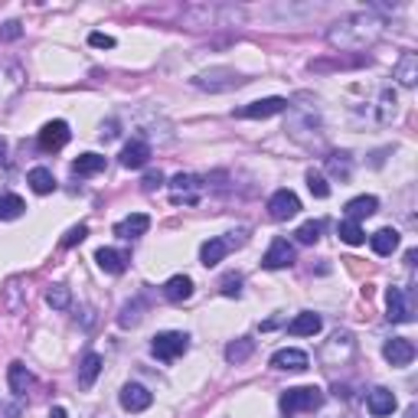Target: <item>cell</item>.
<instances>
[{"label": "cell", "mask_w": 418, "mask_h": 418, "mask_svg": "<svg viewBox=\"0 0 418 418\" xmlns=\"http://www.w3.org/2000/svg\"><path fill=\"white\" fill-rule=\"evenodd\" d=\"M49 418H69V412L63 405H56V409H49Z\"/></svg>", "instance_id": "cell-43"}, {"label": "cell", "mask_w": 418, "mask_h": 418, "mask_svg": "<svg viewBox=\"0 0 418 418\" xmlns=\"http://www.w3.org/2000/svg\"><path fill=\"white\" fill-rule=\"evenodd\" d=\"M164 294H167V301H173V304H183V301L193 298V282H190L186 274H173V278L164 284Z\"/></svg>", "instance_id": "cell-20"}, {"label": "cell", "mask_w": 418, "mask_h": 418, "mask_svg": "<svg viewBox=\"0 0 418 418\" xmlns=\"http://www.w3.org/2000/svg\"><path fill=\"white\" fill-rule=\"evenodd\" d=\"M95 262H98V268H102V272H108V274H121L124 268H128V255H124V252H118V249H112V245L98 249L95 252Z\"/></svg>", "instance_id": "cell-17"}, {"label": "cell", "mask_w": 418, "mask_h": 418, "mask_svg": "<svg viewBox=\"0 0 418 418\" xmlns=\"http://www.w3.org/2000/svg\"><path fill=\"white\" fill-rule=\"evenodd\" d=\"M161 183H164L161 170H157V173H147V177H144V190H147V193H154V190H157Z\"/></svg>", "instance_id": "cell-41"}, {"label": "cell", "mask_w": 418, "mask_h": 418, "mask_svg": "<svg viewBox=\"0 0 418 418\" xmlns=\"http://www.w3.org/2000/svg\"><path fill=\"white\" fill-rule=\"evenodd\" d=\"M4 157H7V141L0 137V161H4Z\"/></svg>", "instance_id": "cell-44"}, {"label": "cell", "mask_w": 418, "mask_h": 418, "mask_svg": "<svg viewBox=\"0 0 418 418\" xmlns=\"http://www.w3.org/2000/svg\"><path fill=\"white\" fill-rule=\"evenodd\" d=\"M26 183L33 186V193H40V196H46V193L56 190V177H53V170H46V167H33L30 177H26Z\"/></svg>", "instance_id": "cell-24"}, {"label": "cell", "mask_w": 418, "mask_h": 418, "mask_svg": "<svg viewBox=\"0 0 418 418\" xmlns=\"http://www.w3.org/2000/svg\"><path fill=\"white\" fill-rule=\"evenodd\" d=\"M141 304H124V311H121V317H118V323L121 327H134L137 321H141Z\"/></svg>", "instance_id": "cell-37"}, {"label": "cell", "mask_w": 418, "mask_h": 418, "mask_svg": "<svg viewBox=\"0 0 418 418\" xmlns=\"http://www.w3.org/2000/svg\"><path fill=\"white\" fill-rule=\"evenodd\" d=\"M23 209H26V203L20 200V196H4V200H0V219H20L23 216Z\"/></svg>", "instance_id": "cell-32"}, {"label": "cell", "mask_w": 418, "mask_h": 418, "mask_svg": "<svg viewBox=\"0 0 418 418\" xmlns=\"http://www.w3.org/2000/svg\"><path fill=\"white\" fill-rule=\"evenodd\" d=\"M151 402H154L151 389H144L141 382H128V386L121 389V409L124 412H144V409H151Z\"/></svg>", "instance_id": "cell-12"}, {"label": "cell", "mask_w": 418, "mask_h": 418, "mask_svg": "<svg viewBox=\"0 0 418 418\" xmlns=\"http://www.w3.org/2000/svg\"><path fill=\"white\" fill-rule=\"evenodd\" d=\"M317 330H321V317H317V314H311V311L298 314V317L288 323V333H294V337H314Z\"/></svg>", "instance_id": "cell-25"}, {"label": "cell", "mask_w": 418, "mask_h": 418, "mask_svg": "<svg viewBox=\"0 0 418 418\" xmlns=\"http://www.w3.org/2000/svg\"><path fill=\"white\" fill-rule=\"evenodd\" d=\"M288 112V98H258V102H249L242 104V108H235V118H272V114H282Z\"/></svg>", "instance_id": "cell-8"}, {"label": "cell", "mask_w": 418, "mask_h": 418, "mask_svg": "<svg viewBox=\"0 0 418 418\" xmlns=\"http://www.w3.org/2000/svg\"><path fill=\"white\" fill-rule=\"evenodd\" d=\"M245 75H239L235 69H209V73L196 75L193 85L203 92H229V89H239V85H245Z\"/></svg>", "instance_id": "cell-4"}, {"label": "cell", "mask_w": 418, "mask_h": 418, "mask_svg": "<svg viewBox=\"0 0 418 418\" xmlns=\"http://www.w3.org/2000/svg\"><path fill=\"white\" fill-rule=\"evenodd\" d=\"M321 229H323V223H314L311 219V223H304L294 235H298V242H304V245H314V242L321 239Z\"/></svg>", "instance_id": "cell-34"}, {"label": "cell", "mask_w": 418, "mask_h": 418, "mask_svg": "<svg viewBox=\"0 0 418 418\" xmlns=\"http://www.w3.org/2000/svg\"><path fill=\"white\" fill-rule=\"evenodd\" d=\"M395 79H399V85H405V89H412L418 82V56L415 53H402V59L395 63Z\"/></svg>", "instance_id": "cell-21"}, {"label": "cell", "mask_w": 418, "mask_h": 418, "mask_svg": "<svg viewBox=\"0 0 418 418\" xmlns=\"http://www.w3.org/2000/svg\"><path fill=\"white\" fill-rule=\"evenodd\" d=\"M376 209H379V200H376V196H356V200L346 203V219H350V223H360V219L373 216Z\"/></svg>", "instance_id": "cell-22"}, {"label": "cell", "mask_w": 418, "mask_h": 418, "mask_svg": "<svg viewBox=\"0 0 418 418\" xmlns=\"http://www.w3.org/2000/svg\"><path fill=\"white\" fill-rule=\"evenodd\" d=\"M20 412H23V409H20V405H4V409H0V418H20Z\"/></svg>", "instance_id": "cell-42"}, {"label": "cell", "mask_w": 418, "mask_h": 418, "mask_svg": "<svg viewBox=\"0 0 418 418\" xmlns=\"http://www.w3.org/2000/svg\"><path fill=\"white\" fill-rule=\"evenodd\" d=\"M370 245L376 255H392V252L399 249V232H395V229H379V232L370 235Z\"/></svg>", "instance_id": "cell-23"}, {"label": "cell", "mask_w": 418, "mask_h": 418, "mask_svg": "<svg viewBox=\"0 0 418 418\" xmlns=\"http://www.w3.org/2000/svg\"><path fill=\"white\" fill-rule=\"evenodd\" d=\"M46 304L56 307V311H65V307L73 304V294H69V288H65V284H53V288L46 291Z\"/></svg>", "instance_id": "cell-31"}, {"label": "cell", "mask_w": 418, "mask_h": 418, "mask_svg": "<svg viewBox=\"0 0 418 418\" xmlns=\"http://www.w3.org/2000/svg\"><path fill=\"white\" fill-rule=\"evenodd\" d=\"M395 104H399V102H395V92L386 89V92H382V102H379V121H389V118H392V114H395Z\"/></svg>", "instance_id": "cell-35"}, {"label": "cell", "mask_w": 418, "mask_h": 418, "mask_svg": "<svg viewBox=\"0 0 418 418\" xmlns=\"http://www.w3.org/2000/svg\"><path fill=\"white\" fill-rule=\"evenodd\" d=\"M382 26L386 20H379L376 14H350L327 30V43L340 53H360L382 36Z\"/></svg>", "instance_id": "cell-1"}, {"label": "cell", "mask_w": 418, "mask_h": 418, "mask_svg": "<svg viewBox=\"0 0 418 418\" xmlns=\"http://www.w3.org/2000/svg\"><path fill=\"white\" fill-rule=\"evenodd\" d=\"M386 307H389V321L395 323H409L412 321V301L402 288H389L386 294Z\"/></svg>", "instance_id": "cell-14"}, {"label": "cell", "mask_w": 418, "mask_h": 418, "mask_svg": "<svg viewBox=\"0 0 418 418\" xmlns=\"http://www.w3.org/2000/svg\"><path fill=\"white\" fill-rule=\"evenodd\" d=\"M85 235H89V225H73V229L65 232V239H63V249H73L75 242H82Z\"/></svg>", "instance_id": "cell-38"}, {"label": "cell", "mask_w": 418, "mask_h": 418, "mask_svg": "<svg viewBox=\"0 0 418 418\" xmlns=\"http://www.w3.org/2000/svg\"><path fill=\"white\" fill-rule=\"evenodd\" d=\"M337 235L346 242V245H363L366 242V232H363L360 223H350V219H343V223L337 225Z\"/></svg>", "instance_id": "cell-30"}, {"label": "cell", "mask_w": 418, "mask_h": 418, "mask_svg": "<svg viewBox=\"0 0 418 418\" xmlns=\"http://www.w3.org/2000/svg\"><path fill=\"white\" fill-rule=\"evenodd\" d=\"M268 213H272V219H291V216H298L301 213V200L291 190H278V193L268 200Z\"/></svg>", "instance_id": "cell-11"}, {"label": "cell", "mask_w": 418, "mask_h": 418, "mask_svg": "<svg viewBox=\"0 0 418 418\" xmlns=\"http://www.w3.org/2000/svg\"><path fill=\"white\" fill-rule=\"evenodd\" d=\"M102 170H104V157H102V154H82L79 161L73 164L75 177H95V173H102Z\"/></svg>", "instance_id": "cell-27"}, {"label": "cell", "mask_w": 418, "mask_h": 418, "mask_svg": "<svg viewBox=\"0 0 418 418\" xmlns=\"http://www.w3.org/2000/svg\"><path fill=\"white\" fill-rule=\"evenodd\" d=\"M147 157H151V147L144 141H131V144L121 147V167L128 170H141L147 164Z\"/></svg>", "instance_id": "cell-18"}, {"label": "cell", "mask_w": 418, "mask_h": 418, "mask_svg": "<svg viewBox=\"0 0 418 418\" xmlns=\"http://www.w3.org/2000/svg\"><path fill=\"white\" fill-rule=\"evenodd\" d=\"M262 265H265L268 272H278V268L294 265V245H291L288 239H274L272 245H268L265 258H262Z\"/></svg>", "instance_id": "cell-10"}, {"label": "cell", "mask_w": 418, "mask_h": 418, "mask_svg": "<svg viewBox=\"0 0 418 418\" xmlns=\"http://www.w3.org/2000/svg\"><path fill=\"white\" fill-rule=\"evenodd\" d=\"M223 294L225 298H239L242 294V278L239 274H225L223 278Z\"/></svg>", "instance_id": "cell-36"}, {"label": "cell", "mask_w": 418, "mask_h": 418, "mask_svg": "<svg viewBox=\"0 0 418 418\" xmlns=\"http://www.w3.org/2000/svg\"><path fill=\"white\" fill-rule=\"evenodd\" d=\"M16 36H20V23H16V20L4 23V30H0V40H16Z\"/></svg>", "instance_id": "cell-40"}, {"label": "cell", "mask_w": 418, "mask_h": 418, "mask_svg": "<svg viewBox=\"0 0 418 418\" xmlns=\"http://www.w3.org/2000/svg\"><path fill=\"white\" fill-rule=\"evenodd\" d=\"M307 186H311V193L317 196V200H327V196H330V183L321 177V173H317V170H311V173H307Z\"/></svg>", "instance_id": "cell-33"}, {"label": "cell", "mask_w": 418, "mask_h": 418, "mask_svg": "<svg viewBox=\"0 0 418 418\" xmlns=\"http://www.w3.org/2000/svg\"><path fill=\"white\" fill-rule=\"evenodd\" d=\"M26 85V73L16 63H0V108H7Z\"/></svg>", "instance_id": "cell-5"}, {"label": "cell", "mask_w": 418, "mask_h": 418, "mask_svg": "<svg viewBox=\"0 0 418 418\" xmlns=\"http://www.w3.org/2000/svg\"><path fill=\"white\" fill-rule=\"evenodd\" d=\"M395 395L389 392V389H373L370 392V399H366V409H370V415H376V418H382V415H392L395 412Z\"/></svg>", "instance_id": "cell-19"}, {"label": "cell", "mask_w": 418, "mask_h": 418, "mask_svg": "<svg viewBox=\"0 0 418 418\" xmlns=\"http://www.w3.org/2000/svg\"><path fill=\"white\" fill-rule=\"evenodd\" d=\"M147 229H151V216H147V213H131L128 219H121V223L114 225V235H121V239H137V235H144Z\"/></svg>", "instance_id": "cell-15"}, {"label": "cell", "mask_w": 418, "mask_h": 418, "mask_svg": "<svg viewBox=\"0 0 418 418\" xmlns=\"http://www.w3.org/2000/svg\"><path fill=\"white\" fill-rule=\"evenodd\" d=\"M186 350H190V337H186V333H177V330H164L151 343V353L164 363H173L177 356H183Z\"/></svg>", "instance_id": "cell-3"}, {"label": "cell", "mask_w": 418, "mask_h": 418, "mask_svg": "<svg viewBox=\"0 0 418 418\" xmlns=\"http://www.w3.org/2000/svg\"><path fill=\"white\" fill-rule=\"evenodd\" d=\"M252 353H255V340H245V337L232 340V343L225 346V360L229 363H245Z\"/></svg>", "instance_id": "cell-29"}, {"label": "cell", "mask_w": 418, "mask_h": 418, "mask_svg": "<svg viewBox=\"0 0 418 418\" xmlns=\"http://www.w3.org/2000/svg\"><path fill=\"white\" fill-rule=\"evenodd\" d=\"M89 43H92L95 49H112V46H114V36H108V33H92Z\"/></svg>", "instance_id": "cell-39"}, {"label": "cell", "mask_w": 418, "mask_h": 418, "mask_svg": "<svg viewBox=\"0 0 418 418\" xmlns=\"http://www.w3.org/2000/svg\"><path fill=\"white\" fill-rule=\"evenodd\" d=\"M7 379H10V389H14V395H26V389H30V382H33L23 363H10Z\"/></svg>", "instance_id": "cell-28"}, {"label": "cell", "mask_w": 418, "mask_h": 418, "mask_svg": "<svg viewBox=\"0 0 418 418\" xmlns=\"http://www.w3.org/2000/svg\"><path fill=\"white\" fill-rule=\"evenodd\" d=\"M239 245H245V232H232L229 239H209V242H203L200 262L206 268H213V265H219L232 249H239Z\"/></svg>", "instance_id": "cell-6"}, {"label": "cell", "mask_w": 418, "mask_h": 418, "mask_svg": "<svg viewBox=\"0 0 418 418\" xmlns=\"http://www.w3.org/2000/svg\"><path fill=\"white\" fill-rule=\"evenodd\" d=\"M69 137H73V131H69L65 121H49V124H43V131H40V147L46 154L63 151V147L69 144Z\"/></svg>", "instance_id": "cell-9"}, {"label": "cell", "mask_w": 418, "mask_h": 418, "mask_svg": "<svg viewBox=\"0 0 418 418\" xmlns=\"http://www.w3.org/2000/svg\"><path fill=\"white\" fill-rule=\"evenodd\" d=\"M203 196V180L193 177V173H177V177L170 180V200L173 203H200Z\"/></svg>", "instance_id": "cell-7"}, {"label": "cell", "mask_w": 418, "mask_h": 418, "mask_svg": "<svg viewBox=\"0 0 418 418\" xmlns=\"http://www.w3.org/2000/svg\"><path fill=\"white\" fill-rule=\"evenodd\" d=\"M323 402V392L317 386H298V389H288L282 395V412L284 415H298V412H314L321 409Z\"/></svg>", "instance_id": "cell-2"}, {"label": "cell", "mask_w": 418, "mask_h": 418, "mask_svg": "<svg viewBox=\"0 0 418 418\" xmlns=\"http://www.w3.org/2000/svg\"><path fill=\"white\" fill-rule=\"evenodd\" d=\"M382 356H386L392 366H409V363L415 360V346H412V340H405V337H392V340H386V346H382Z\"/></svg>", "instance_id": "cell-13"}, {"label": "cell", "mask_w": 418, "mask_h": 418, "mask_svg": "<svg viewBox=\"0 0 418 418\" xmlns=\"http://www.w3.org/2000/svg\"><path fill=\"white\" fill-rule=\"evenodd\" d=\"M272 366L274 370H291V373H301L311 366V360H307L304 350H278V353L272 356Z\"/></svg>", "instance_id": "cell-16"}, {"label": "cell", "mask_w": 418, "mask_h": 418, "mask_svg": "<svg viewBox=\"0 0 418 418\" xmlns=\"http://www.w3.org/2000/svg\"><path fill=\"white\" fill-rule=\"evenodd\" d=\"M98 373H102V356L89 353L85 360H82V366H79V389H92V386H95Z\"/></svg>", "instance_id": "cell-26"}]
</instances>
